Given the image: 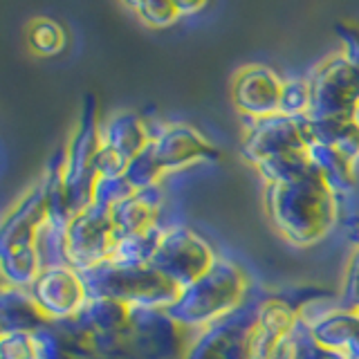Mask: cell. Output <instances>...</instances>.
<instances>
[{
	"instance_id": "8fae6325",
	"label": "cell",
	"mask_w": 359,
	"mask_h": 359,
	"mask_svg": "<svg viewBox=\"0 0 359 359\" xmlns=\"http://www.w3.org/2000/svg\"><path fill=\"white\" fill-rule=\"evenodd\" d=\"M39 310L50 321H63L79 317L88 301V287L83 276L74 267H48L41 269L34 283L27 287Z\"/></svg>"
},
{
	"instance_id": "4316f807",
	"label": "cell",
	"mask_w": 359,
	"mask_h": 359,
	"mask_svg": "<svg viewBox=\"0 0 359 359\" xmlns=\"http://www.w3.org/2000/svg\"><path fill=\"white\" fill-rule=\"evenodd\" d=\"M123 175H126V180L137 191L151 189V187H160V180L166 173H164V168L160 166V162H157L155 149H153L151 142L146 144L144 149L128 162L126 173H123Z\"/></svg>"
},
{
	"instance_id": "2e32d148",
	"label": "cell",
	"mask_w": 359,
	"mask_h": 359,
	"mask_svg": "<svg viewBox=\"0 0 359 359\" xmlns=\"http://www.w3.org/2000/svg\"><path fill=\"white\" fill-rule=\"evenodd\" d=\"M303 319L308 323L312 339L344 355L346 359H359V312L348 308H330Z\"/></svg>"
},
{
	"instance_id": "ffe728a7",
	"label": "cell",
	"mask_w": 359,
	"mask_h": 359,
	"mask_svg": "<svg viewBox=\"0 0 359 359\" xmlns=\"http://www.w3.org/2000/svg\"><path fill=\"white\" fill-rule=\"evenodd\" d=\"M0 323H3V334L36 332L45 328L50 319L39 310L29 290L3 285V292H0Z\"/></svg>"
},
{
	"instance_id": "9c48e42d",
	"label": "cell",
	"mask_w": 359,
	"mask_h": 359,
	"mask_svg": "<svg viewBox=\"0 0 359 359\" xmlns=\"http://www.w3.org/2000/svg\"><path fill=\"white\" fill-rule=\"evenodd\" d=\"M112 245H115V224L110 218V209L93 202V205L74 213L70 224H67L70 267L83 274L108 263Z\"/></svg>"
},
{
	"instance_id": "1f68e13d",
	"label": "cell",
	"mask_w": 359,
	"mask_h": 359,
	"mask_svg": "<svg viewBox=\"0 0 359 359\" xmlns=\"http://www.w3.org/2000/svg\"><path fill=\"white\" fill-rule=\"evenodd\" d=\"M0 359H39L34 332H7L0 337Z\"/></svg>"
},
{
	"instance_id": "83f0119b",
	"label": "cell",
	"mask_w": 359,
	"mask_h": 359,
	"mask_svg": "<svg viewBox=\"0 0 359 359\" xmlns=\"http://www.w3.org/2000/svg\"><path fill=\"white\" fill-rule=\"evenodd\" d=\"M128 7L137 14V18L144 25L162 29L173 25L180 16V9L175 3H168V0H144V3H128Z\"/></svg>"
},
{
	"instance_id": "d590c367",
	"label": "cell",
	"mask_w": 359,
	"mask_h": 359,
	"mask_svg": "<svg viewBox=\"0 0 359 359\" xmlns=\"http://www.w3.org/2000/svg\"><path fill=\"white\" fill-rule=\"evenodd\" d=\"M344 231H346V238L355 247H359V213L344 220Z\"/></svg>"
},
{
	"instance_id": "7c38bea8",
	"label": "cell",
	"mask_w": 359,
	"mask_h": 359,
	"mask_svg": "<svg viewBox=\"0 0 359 359\" xmlns=\"http://www.w3.org/2000/svg\"><path fill=\"white\" fill-rule=\"evenodd\" d=\"M247 121H250V126L245 130L243 155L250 164H258L267 157H276L283 153L308 151L303 117H287L276 112V115Z\"/></svg>"
},
{
	"instance_id": "d6986e66",
	"label": "cell",
	"mask_w": 359,
	"mask_h": 359,
	"mask_svg": "<svg viewBox=\"0 0 359 359\" xmlns=\"http://www.w3.org/2000/svg\"><path fill=\"white\" fill-rule=\"evenodd\" d=\"M308 146L325 144L341 151L348 160L359 164V123L355 117H303Z\"/></svg>"
},
{
	"instance_id": "52a82bcc",
	"label": "cell",
	"mask_w": 359,
	"mask_h": 359,
	"mask_svg": "<svg viewBox=\"0 0 359 359\" xmlns=\"http://www.w3.org/2000/svg\"><path fill=\"white\" fill-rule=\"evenodd\" d=\"M310 115L308 117H355L359 106V70L341 54L328 56L308 76Z\"/></svg>"
},
{
	"instance_id": "5bb4252c",
	"label": "cell",
	"mask_w": 359,
	"mask_h": 359,
	"mask_svg": "<svg viewBox=\"0 0 359 359\" xmlns=\"http://www.w3.org/2000/svg\"><path fill=\"white\" fill-rule=\"evenodd\" d=\"M283 79L267 65H245L233 76L231 99L247 119L276 115L280 108Z\"/></svg>"
},
{
	"instance_id": "44dd1931",
	"label": "cell",
	"mask_w": 359,
	"mask_h": 359,
	"mask_svg": "<svg viewBox=\"0 0 359 359\" xmlns=\"http://www.w3.org/2000/svg\"><path fill=\"white\" fill-rule=\"evenodd\" d=\"M133 308L115 299H90L88 306L79 312V323L93 337H117L128 334Z\"/></svg>"
},
{
	"instance_id": "7a4b0ae2",
	"label": "cell",
	"mask_w": 359,
	"mask_h": 359,
	"mask_svg": "<svg viewBox=\"0 0 359 359\" xmlns=\"http://www.w3.org/2000/svg\"><path fill=\"white\" fill-rule=\"evenodd\" d=\"M250 292L252 283L243 269L227 258H216L205 274L180 290L166 312L184 330L198 332L243 306Z\"/></svg>"
},
{
	"instance_id": "4fadbf2b",
	"label": "cell",
	"mask_w": 359,
	"mask_h": 359,
	"mask_svg": "<svg viewBox=\"0 0 359 359\" xmlns=\"http://www.w3.org/2000/svg\"><path fill=\"white\" fill-rule=\"evenodd\" d=\"M151 144L164 173L177 171V168L196 162H216L220 157L216 146L191 123H166L153 133Z\"/></svg>"
},
{
	"instance_id": "836d02e7",
	"label": "cell",
	"mask_w": 359,
	"mask_h": 359,
	"mask_svg": "<svg viewBox=\"0 0 359 359\" xmlns=\"http://www.w3.org/2000/svg\"><path fill=\"white\" fill-rule=\"evenodd\" d=\"M334 29L341 39V56L355 70H359V25H355V22H339Z\"/></svg>"
},
{
	"instance_id": "484cf974",
	"label": "cell",
	"mask_w": 359,
	"mask_h": 359,
	"mask_svg": "<svg viewBox=\"0 0 359 359\" xmlns=\"http://www.w3.org/2000/svg\"><path fill=\"white\" fill-rule=\"evenodd\" d=\"M27 43L32 52H36L41 56L59 54L65 48V29L54 18L48 16L34 18L27 27Z\"/></svg>"
},
{
	"instance_id": "ac0fdd59",
	"label": "cell",
	"mask_w": 359,
	"mask_h": 359,
	"mask_svg": "<svg viewBox=\"0 0 359 359\" xmlns=\"http://www.w3.org/2000/svg\"><path fill=\"white\" fill-rule=\"evenodd\" d=\"M101 146L119 153L123 160L130 162L146 144L151 142L153 133L137 112L121 110L101 121Z\"/></svg>"
},
{
	"instance_id": "4dcf8cb0",
	"label": "cell",
	"mask_w": 359,
	"mask_h": 359,
	"mask_svg": "<svg viewBox=\"0 0 359 359\" xmlns=\"http://www.w3.org/2000/svg\"><path fill=\"white\" fill-rule=\"evenodd\" d=\"M135 189L126 175H117V177H99L97 184H95V196H93V202L97 205L106 207V209H112L119 202H123L126 198H130L135 194Z\"/></svg>"
},
{
	"instance_id": "74e56055",
	"label": "cell",
	"mask_w": 359,
	"mask_h": 359,
	"mask_svg": "<svg viewBox=\"0 0 359 359\" xmlns=\"http://www.w3.org/2000/svg\"><path fill=\"white\" fill-rule=\"evenodd\" d=\"M272 359H294V346H292V339H287L283 346H280Z\"/></svg>"
},
{
	"instance_id": "8992f818",
	"label": "cell",
	"mask_w": 359,
	"mask_h": 359,
	"mask_svg": "<svg viewBox=\"0 0 359 359\" xmlns=\"http://www.w3.org/2000/svg\"><path fill=\"white\" fill-rule=\"evenodd\" d=\"M101 121L97 101L93 95L83 99L81 115H79L76 128L70 142L65 144V194L70 202L72 213L93 205L97 171L95 157L101 149Z\"/></svg>"
},
{
	"instance_id": "e575fe53",
	"label": "cell",
	"mask_w": 359,
	"mask_h": 359,
	"mask_svg": "<svg viewBox=\"0 0 359 359\" xmlns=\"http://www.w3.org/2000/svg\"><path fill=\"white\" fill-rule=\"evenodd\" d=\"M126 166H128V162L123 160L119 153L106 149V146H101L97 157H95L97 177H117V175H123V173H126Z\"/></svg>"
},
{
	"instance_id": "d6a6232c",
	"label": "cell",
	"mask_w": 359,
	"mask_h": 359,
	"mask_svg": "<svg viewBox=\"0 0 359 359\" xmlns=\"http://www.w3.org/2000/svg\"><path fill=\"white\" fill-rule=\"evenodd\" d=\"M339 301H341V308L359 310V247H355L351 261L346 265Z\"/></svg>"
},
{
	"instance_id": "9a60e30c",
	"label": "cell",
	"mask_w": 359,
	"mask_h": 359,
	"mask_svg": "<svg viewBox=\"0 0 359 359\" xmlns=\"http://www.w3.org/2000/svg\"><path fill=\"white\" fill-rule=\"evenodd\" d=\"M301 312L303 310H299L285 297L267 294L252 330V359H272L297 328Z\"/></svg>"
},
{
	"instance_id": "cb8c5ba5",
	"label": "cell",
	"mask_w": 359,
	"mask_h": 359,
	"mask_svg": "<svg viewBox=\"0 0 359 359\" xmlns=\"http://www.w3.org/2000/svg\"><path fill=\"white\" fill-rule=\"evenodd\" d=\"M254 168L265 180V184H285L306 175L312 168V162L308 151H294V153L267 157V160L254 164Z\"/></svg>"
},
{
	"instance_id": "f546056e",
	"label": "cell",
	"mask_w": 359,
	"mask_h": 359,
	"mask_svg": "<svg viewBox=\"0 0 359 359\" xmlns=\"http://www.w3.org/2000/svg\"><path fill=\"white\" fill-rule=\"evenodd\" d=\"M290 339H292V346H294V359H346L344 355L334 353L330 348H325L312 339L308 323L303 319V312H301L297 328L290 334Z\"/></svg>"
},
{
	"instance_id": "d4e9b609",
	"label": "cell",
	"mask_w": 359,
	"mask_h": 359,
	"mask_svg": "<svg viewBox=\"0 0 359 359\" xmlns=\"http://www.w3.org/2000/svg\"><path fill=\"white\" fill-rule=\"evenodd\" d=\"M36 252L41 269L70 265V258H67V227L45 220L36 236Z\"/></svg>"
},
{
	"instance_id": "ba28073f",
	"label": "cell",
	"mask_w": 359,
	"mask_h": 359,
	"mask_svg": "<svg viewBox=\"0 0 359 359\" xmlns=\"http://www.w3.org/2000/svg\"><path fill=\"white\" fill-rule=\"evenodd\" d=\"M216 252L200 233L184 224H173L164 229L151 265L182 290L205 274L216 263Z\"/></svg>"
},
{
	"instance_id": "3957f363",
	"label": "cell",
	"mask_w": 359,
	"mask_h": 359,
	"mask_svg": "<svg viewBox=\"0 0 359 359\" xmlns=\"http://www.w3.org/2000/svg\"><path fill=\"white\" fill-rule=\"evenodd\" d=\"M48 220V205L41 182L32 184L11 207L0 224V269L3 283L29 287L41 272L36 236Z\"/></svg>"
},
{
	"instance_id": "f1b7e54d",
	"label": "cell",
	"mask_w": 359,
	"mask_h": 359,
	"mask_svg": "<svg viewBox=\"0 0 359 359\" xmlns=\"http://www.w3.org/2000/svg\"><path fill=\"white\" fill-rule=\"evenodd\" d=\"M280 115L287 117H306L310 115V86L308 79H290L283 83L280 93Z\"/></svg>"
},
{
	"instance_id": "f35d334b",
	"label": "cell",
	"mask_w": 359,
	"mask_h": 359,
	"mask_svg": "<svg viewBox=\"0 0 359 359\" xmlns=\"http://www.w3.org/2000/svg\"><path fill=\"white\" fill-rule=\"evenodd\" d=\"M355 121L359 123V106H357V110H355Z\"/></svg>"
},
{
	"instance_id": "277c9868",
	"label": "cell",
	"mask_w": 359,
	"mask_h": 359,
	"mask_svg": "<svg viewBox=\"0 0 359 359\" xmlns=\"http://www.w3.org/2000/svg\"><path fill=\"white\" fill-rule=\"evenodd\" d=\"M90 299H115L133 310H168L180 287L153 265L104 263L81 274Z\"/></svg>"
},
{
	"instance_id": "30bf717a",
	"label": "cell",
	"mask_w": 359,
	"mask_h": 359,
	"mask_svg": "<svg viewBox=\"0 0 359 359\" xmlns=\"http://www.w3.org/2000/svg\"><path fill=\"white\" fill-rule=\"evenodd\" d=\"M194 334L166 310H133L128 339L137 359H184Z\"/></svg>"
},
{
	"instance_id": "603a6c76",
	"label": "cell",
	"mask_w": 359,
	"mask_h": 359,
	"mask_svg": "<svg viewBox=\"0 0 359 359\" xmlns=\"http://www.w3.org/2000/svg\"><path fill=\"white\" fill-rule=\"evenodd\" d=\"M166 227L153 224L151 229L128 236H115V245L110 252V263L117 265H151L153 256L162 241V233Z\"/></svg>"
},
{
	"instance_id": "e0dca14e",
	"label": "cell",
	"mask_w": 359,
	"mask_h": 359,
	"mask_svg": "<svg viewBox=\"0 0 359 359\" xmlns=\"http://www.w3.org/2000/svg\"><path fill=\"white\" fill-rule=\"evenodd\" d=\"M162 187H151L135 191L119 205L110 209V218L115 224V236H128L151 229L153 224H160L162 209Z\"/></svg>"
},
{
	"instance_id": "7402d4cb",
	"label": "cell",
	"mask_w": 359,
	"mask_h": 359,
	"mask_svg": "<svg viewBox=\"0 0 359 359\" xmlns=\"http://www.w3.org/2000/svg\"><path fill=\"white\" fill-rule=\"evenodd\" d=\"M308 155H310L312 166L321 173V177L330 184V189L337 196H341L355 187L357 164L353 160H348L341 151H337L332 146H325V144H310Z\"/></svg>"
},
{
	"instance_id": "5b68a950",
	"label": "cell",
	"mask_w": 359,
	"mask_h": 359,
	"mask_svg": "<svg viewBox=\"0 0 359 359\" xmlns=\"http://www.w3.org/2000/svg\"><path fill=\"white\" fill-rule=\"evenodd\" d=\"M267 294L252 287L243 306L194 334L184 359H252V330Z\"/></svg>"
},
{
	"instance_id": "6da1fadb",
	"label": "cell",
	"mask_w": 359,
	"mask_h": 359,
	"mask_svg": "<svg viewBox=\"0 0 359 359\" xmlns=\"http://www.w3.org/2000/svg\"><path fill=\"white\" fill-rule=\"evenodd\" d=\"M265 209L276 231L294 245L321 241L339 218V196L317 168L285 184H265Z\"/></svg>"
},
{
	"instance_id": "8d00e7d4",
	"label": "cell",
	"mask_w": 359,
	"mask_h": 359,
	"mask_svg": "<svg viewBox=\"0 0 359 359\" xmlns=\"http://www.w3.org/2000/svg\"><path fill=\"white\" fill-rule=\"evenodd\" d=\"M177 5V9H180V16H189V14H196V11H200V9H205L207 5L205 3H182V0H180V3H175Z\"/></svg>"
}]
</instances>
